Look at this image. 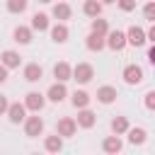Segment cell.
Instances as JSON below:
<instances>
[{
  "label": "cell",
  "mask_w": 155,
  "mask_h": 155,
  "mask_svg": "<svg viewBox=\"0 0 155 155\" xmlns=\"http://www.w3.org/2000/svg\"><path fill=\"white\" fill-rule=\"evenodd\" d=\"M22 126H24V136H27V138H39V136H44V119H41L36 111H34V116H24Z\"/></svg>",
  "instance_id": "1"
},
{
  "label": "cell",
  "mask_w": 155,
  "mask_h": 155,
  "mask_svg": "<svg viewBox=\"0 0 155 155\" xmlns=\"http://www.w3.org/2000/svg\"><path fill=\"white\" fill-rule=\"evenodd\" d=\"M92 78H94V65L92 63H78V65H73V78L70 80H75L78 85H87V82H92Z\"/></svg>",
  "instance_id": "2"
},
{
  "label": "cell",
  "mask_w": 155,
  "mask_h": 155,
  "mask_svg": "<svg viewBox=\"0 0 155 155\" xmlns=\"http://www.w3.org/2000/svg\"><path fill=\"white\" fill-rule=\"evenodd\" d=\"M104 46L111 48V51H124V48H126V31H121V29H109L107 36H104Z\"/></svg>",
  "instance_id": "3"
},
{
  "label": "cell",
  "mask_w": 155,
  "mask_h": 155,
  "mask_svg": "<svg viewBox=\"0 0 155 155\" xmlns=\"http://www.w3.org/2000/svg\"><path fill=\"white\" fill-rule=\"evenodd\" d=\"M145 44H148V39H145V29L138 27V24L128 27V31H126V46L140 48V46H145Z\"/></svg>",
  "instance_id": "4"
},
{
  "label": "cell",
  "mask_w": 155,
  "mask_h": 155,
  "mask_svg": "<svg viewBox=\"0 0 155 155\" xmlns=\"http://www.w3.org/2000/svg\"><path fill=\"white\" fill-rule=\"evenodd\" d=\"M121 78H124V82H126V85H140V82H143V78H145V73H143V68H140L138 63H128V65L124 68Z\"/></svg>",
  "instance_id": "5"
},
{
  "label": "cell",
  "mask_w": 155,
  "mask_h": 155,
  "mask_svg": "<svg viewBox=\"0 0 155 155\" xmlns=\"http://www.w3.org/2000/svg\"><path fill=\"white\" fill-rule=\"evenodd\" d=\"M24 107H27V111H41L44 107H46V94H41V92H36V90H31V92H27L24 94Z\"/></svg>",
  "instance_id": "6"
},
{
  "label": "cell",
  "mask_w": 155,
  "mask_h": 155,
  "mask_svg": "<svg viewBox=\"0 0 155 155\" xmlns=\"http://www.w3.org/2000/svg\"><path fill=\"white\" fill-rule=\"evenodd\" d=\"M56 133H58L61 138H73V136L78 133L75 119H73V116H61V119L56 121Z\"/></svg>",
  "instance_id": "7"
},
{
  "label": "cell",
  "mask_w": 155,
  "mask_h": 155,
  "mask_svg": "<svg viewBox=\"0 0 155 155\" xmlns=\"http://www.w3.org/2000/svg\"><path fill=\"white\" fill-rule=\"evenodd\" d=\"M5 116H7V121L10 124H22L24 121V116H27V107H24V102H10L7 104V111H5Z\"/></svg>",
  "instance_id": "8"
},
{
  "label": "cell",
  "mask_w": 155,
  "mask_h": 155,
  "mask_svg": "<svg viewBox=\"0 0 155 155\" xmlns=\"http://www.w3.org/2000/svg\"><path fill=\"white\" fill-rule=\"evenodd\" d=\"M48 34H51V41H53V44H65V41L70 39V29H68L65 22L51 24V27H48Z\"/></svg>",
  "instance_id": "9"
},
{
  "label": "cell",
  "mask_w": 155,
  "mask_h": 155,
  "mask_svg": "<svg viewBox=\"0 0 155 155\" xmlns=\"http://www.w3.org/2000/svg\"><path fill=\"white\" fill-rule=\"evenodd\" d=\"M68 97V87H65V82H53L48 90H46V102H53V104H61L63 99Z\"/></svg>",
  "instance_id": "10"
},
{
  "label": "cell",
  "mask_w": 155,
  "mask_h": 155,
  "mask_svg": "<svg viewBox=\"0 0 155 155\" xmlns=\"http://www.w3.org/2000/svg\"><path fill=\"white\" fill-rule=\"evenodd\" d=\"M75 124H78V128H92L94 124H97V114L90 109V107H82V109H78V119H75Z\"/></svg>",
  "instance_id": "11"
},
{
  "label": "cell",
  "mask_w": 155,
  "mask_h": 155,
  "mask_svg": "<svg viewBox=\"0 0 155 155\" xmlns=\"http://www.w3.org/2000/svg\"><path fill=\"white\" fill-rule=\"evenodd\" d=\"M31 39H34V31H31V27H27V24H19V27H15V31H12V41H15V44H19V46H27V44H31Z\"/></svg>",
  "instance_id": "12"
},
{
  "label": "cell",
  "mask_w": 155,
  "mask_h": 155,
  "mask_svg": "<svg viewBox=\"0 0 155 155\" xmlns=\"http://www.w3.org/2000/svg\"><path fill=\"white\" fill-rule=\"evenodd\" d=\"M0 63H2L7 70H15V68H19V65H22V56H19V51L7 48V51H2V53H0Z\"/></svg>",
  "instance_id": "13"
},
{
  "label": "cell",
  "mask_w": 155,
  "mask_h": 155,
  "mask_svg": "<svg viewBox=\"0 0 155 155\" xmlns=\"http://www.w3.org/2000/svg\"><path fill=\"white\" fill-rule=\"evenodd\" d=\"M94 97H97L99 104H114L116 97H119V92H116L114 85H102V87H97V94Z\"/></svg>",
  "instance_id": "14"
},
{
  "label": "cell",
  "mask_w": 155,
  "mask_h": 155,
  "mask_svg": "<svg viewBox=\"0 0 155 155\" xmlns=\"http://www.w3.org/2000/svg\"><path fill=\"white\" fill-rule=\"evenodd\" d=\"M51 17H53L56 22H68V19L73 17V7H70L68 2H53V7H51Z\"/></svg>",
  "instance_id": "15"
},
{
  "label": "cell",
  "mask_w": 155,
  "mask_h": 155,
  "mask_svg": "<svg viewBox=\"0 0 155 155\" xmlns=\"http://www.w3.org/2000/svg\"><path fill=\"white\" fill-rule=\"evenodd\" d=\"M29 27H31V31H48V27H51V15H46V12H34Z\"/></svg>",
  "instance_id": "16"
},
{
  "label": "cell",
  "mask_w": 155,
  "mask_h": 155,
  "mask_svg": "<svg viewBox=\"0 0 155 155\" xmlns=\"http://www.w3.org/2000/svg\"><path fill=\"white\" fill-rule=\"evenodd\" d=\"M53 78H56L58 82H68V80L73 78V65H70L68 61H58V63L53 65Z\"/></svg>",
  "instance_id": "17"
},
{
  "label": "cell",
  "mask_w": 155,
  "mask_h": 155,
  "mask_svg": "<svg viewBox=\"0 0 155 155\" xmlns=\"http://www.w3.org/2000/svg\"><path fill=\"white\" fill-rule=\"evenodd\" d=\"M124 136H128V143H131V145H143V143L148 140V131H145L143 126H128V131H126Z\"/></svg>",
  "instance_id": "18"
},
{
  "label": "cell",
  "mask_w": 155,
  "mask_h": 155,
  "mask_svg": "<svg viewBox=\"0 0 155 155\" xmlns=\"http://www.w3.org/2000/svg\"><path fill=\"white\" fill-rule=\"evenodd\" d=\"M102 150L104 153H109V155H116V153H121L124 150V140H121V136H107L104 140H102Z\"/></svg>",
  "instance_id": "19"
},
{
  "label": "cell",
  "mask_w": 155,
  "mask_h": 155,
  "mask_svg": "<svg viewBox=\"0 0 155 155\" xmlns=\"http://www.w3.org/2000/svg\"><path fill=\"white\" fill-rule=\"evenodd\" d=\"M22 75H24L27 82H39V80L44 78V68H41L39 63H27V65L22 68Z\"/></svg>",
  "instance_id": "20"
},
{
  "label": "cell",
  "mask_w": 155,
  "mask_h": 155,
  "mask_svg": "<svg viewBox=\"0 0 155 155\" xmlns=\"http://www.w3.org/2000/svg\"><path fill=\"white\" fill-rule=\"evenodd\" d=\"M85 48H87V51H92V53L104 51V48H107V46H104V36H99V34L90 31V34H87V39H85Z\"/></svg>",
  "instance_id": "21"
},
{
  "label": "cell",
  "mask_w": 155,
  "mask_h": 155,
  "mask_svg": "<svg viewBox=\"0 0 155 155\" xmlns=\"http://www.w3.org/2000/svg\"><path fill=\"white\" fill-rule=\"evenodd\" d=\"M90 102H92V97H90V92H85V90H75V92L70 94V104H73L75 109L90 107Z\"/></svg>",
  "instance_id": "22"
},
{
  "label": "cell",
  "mask_w": 155,
  "mask_h": 155,
  "mask_svg": "<svg viewBox=\"0 0 155 155\" xmlns=\"http://www.w3.org/2000/svg\"><path fill=\"white\" fill-rule=\"evenodd\" d=\"M44 148H46L48 153H61V150H63V138H61L58 133L46 136V138H44Z\"/></svg>",
  "instance_id": "23"
},
{
  "label": "cell",
  "mask_w": 155,
  "mask_h": 155,
  "mask_svg": "<svg viewBox=\"0 0 155 155\" xmlns=\"http://www.w3.org/2000/svg\"><path fill=\"white\" fill-rule=\"evenodd\" d=\"M102 7H104V5H102L99 0H85V2H82V12H85L90 19H92V17H99V15H102Z\"/></svg>",
  "instance_id": "24"
},
{
  "label": "cell",
  "mask_w": 155,
  "mask_h": 155,
  "mask_svg": "<svg viewBox=\"0 0 155 155\" xmlns=\"http://www.w3.org/2000/svg\"><path fill=\"white\" fill-rule=\"evenodd\" d=\"M90 31H94V34H99V36H107V31H109V22L102 19V15H99V17H92V22H90Z\"/></svg>",
  "instance_id": "25"
},
{
  "label": "cell",
  "mask_w": 155,
  "mask_h": 155,
  "mask_svg": "<svg viewBox=\"0 0 155 155\" xmlns=\"http://www.w3.org/2000/svg\"><path fill=\"white\" fill-rule=\"evenodd\" d=\"M5 7H7L10 15H24L27 7H29V0H7Z\"/></svg>",
  "instance_id": "26"
},
{
  "label": "cell",
  "mask_w": 155,
  "mask_h": 155,
  "mask_svg": "<svg viewBox=\"0 0 155 155\" xmlns=\"http://www.w3.org/2000/svg\"><path fill=\"white\" fill-rule=\"evenodd\" d=\"M128 119L126 116H114L111 119V133H116V136H124L126 131H128Z\"/></svg>",
  "instance_id": "27"
},
{
  "label": "cell",
  "mask_w": 155,
  "mask_h": 155,
  "mask_svg": "<svg viewBox=\"0 0 155 155\" xmlns=\"http://www.w3.org/2000/svg\"><path fill=\"white\" fill-rule=\"evenodd\" d=\"M116 5H119L121 12H133L136 10V0H116Z\"/></svg>",
  "instance_id": "28"
},
{
  "label": "cell",
  "mask_w": 155,
  "mask_h": 155,
  "mask_svg": "<svg viewBox=\"0 0 155 155\" xmlns=\"http://www.w3.org/2000/svg\"><path fill=\"white\" fill-rule=\"evenodd\" d=\"M143 17H145L148 22H155V2H148V5L143 7Z\"/></svg>",
  "instance_id": "29"
},
{
  "label": "cell",
  "mask_w": 155,
  "mask_h": 155,
  "mask_svg": "<svg viewBox=\"0 0 155 155\" xmlns=\"http://www.w3.org/2000/svg\"><path fill=\"white\" fill-rule=\"evenodd\" d=\"M143 104H145V109H148V111H153V109H155V90L145 92V99H143Z\"/></svg>",
  "instance_id": "30"
},
{
  "label": "cell",
  "mask_w": 155,
  "mask_h": 155,
  "mask_svg": "<svg viewBox=\"0 0 155 155\" xmlns=\"http://www.w3.org/2000/svg\"><path fill=\"white\" fill-rule=\"evenodd\" d=\"M7 78H10V70L0 63V85H5V82H7Z\"/></svg>",
  "instance_id": "31"
},
{
  "label": "cell",
  "mask_w": 155,
  "mask_h": 155,
  "mask_svg": "<svg viewBox=\"0 0 155 155\" xmlns=\"http://www.w3.org/2000/svg\"><path fill=\"white\" fill-rule=\"evenodd\" d=\"M7 104H10V99H7L5 94H0V116H2L5 111H7Z\"/></svg>",
  "instance_id": "32"
},
{
  "label": "cell",
  "mask_w": 155,
  "mask_h": 155,
  "mask_svg": "<svg viewBox=\"0 0 155 155\" xmlns=\"http://www.w3.org/2000/svg\"><path fill=\"white\" fill-rule=\"evenodd\" d=\"M145 39L148 41H155V27H148L145 29Z\"/></svg>",
  "instance_id": "33"
},
{
  "label": "cell",
  "mask_w": 155,
  "mask_h": 155,
  "mask_svg": "<svg viewBox=\"0 0 155 155\" xmlns=\"http://www.w3.org/2000/svg\"><path fill=\"white\" fill-rule=\"evenodd\" d=\"M145 58H148V63H153V65H155V48H153V46L148 48V56H145Z\"/></svg>",
  "instance_id": "34"
},
{
  "label": "cell",
  "mask_w": 155,
  "mask_h": 155,
  "mask_svg": "<svg viewBox=\"0 0 155 155\" xmlns=\"http://www.w3.org/2000/svg\"><path fill=\"white\" fill-rule=\"evenodd\" d=\"M102 5H111V2H116V0H99Z\"/></svg>",
  "instance_id": "35"
},
{
  "label": "cell",
  "mask_w": 155,
  "mask_h": 155,
  "mask_svg": "<svg viewBox=\"0 0 155 155\" xmlns=\"http://www.w3.org/2000/svg\"><path fill=\"white\" fill-rule=\"evenodd\" d=\"M39 2H41V5H51L53 0H39Z\"/></svg>",
  "instance_id": "36"
}]
</instances>
